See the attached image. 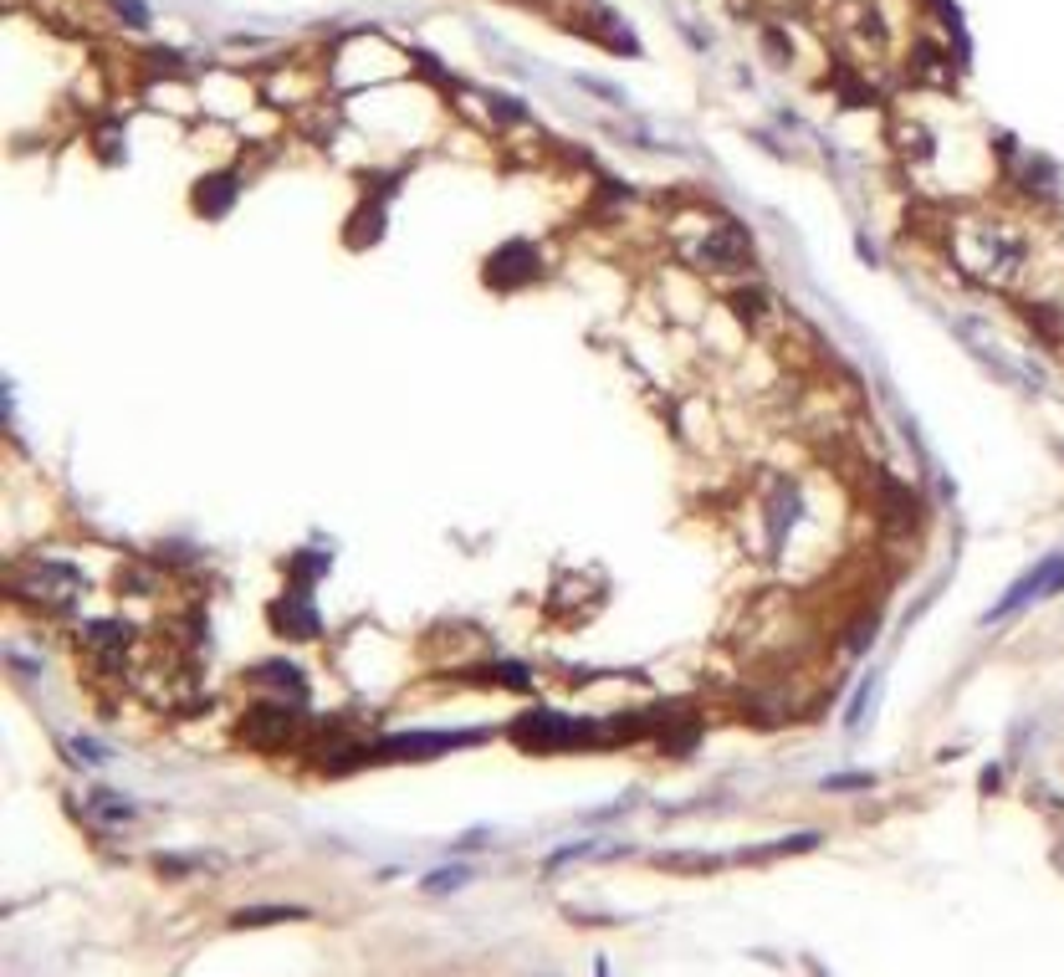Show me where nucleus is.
<instances>
[{
	"label": "nucleus",
	"mask_w": 1064,
	"mask_h": 977,
	"mask_svg": "<svg viewBox=\"0 0 1064 977\" xmlns=\"http://www.w3.org/2000/svg\"><path fill=\"white\" fill-rule=\"evenodd\" d=\"M16 589L37 599L41 609H73V599L82 594V574L67 563H41L31 574H16Z\"/></svg>",
	"instance_id": "nucleus-1"
},
{
	"label": "nucleus",
	"mask_w": 1064,
	"mask_h": 977,
	"mask_svg": "<svg viewBox=\"0 0 1064 977\" xmlns=\"http://www.w3.org/2000/svg\"><path fill=\"white\" fill-rule=\"evenodd\" d=\"M1054 589H1064V558H1049V563H1039L1034 574H1028L1024 583H1013L1009 594L998 599L992 604V615L988 619H1003V615H1013L1018 604H1039V599H1049Z\"/></svg>",
	"instance_id": "nucleus-2"
},
{
	"label": "nucleus",
	"mask_w": 1064,
	"mask_h": 977,
	"mask_svg": "<svg viewBox=\"0 0 1064 977\" xmlns=\"http://www.w3.org/2000/svg\"><path fill=\"white\" fill-rule=\"evenodd\" d=\"M292 732H297V717H292L287 706H271V702H261V706H252V711L241 717V737H246V743H256V747H277V743H287Z\"/></svg>",
	"instance_id": "nucleus-3"
},
{
	"label": "nucleus",
	"mask_w": 1064,
	"mask_h": 977,
	"mask_svg": "<svg viewBox=\"0 0 1064 977\" xmlns=\"http://www.w3.org/2000/svg\"><path fill=\"white\" fill-rule=\"evenodd\" d=\"M512 732H517V743L523 747H568V743H578L584 722H568L559 711H533V717H523Z\"/></svg>",
	"instance_id": "nucleus-4"
},
{
	"label": "nucleus",
	"mask_w": 1064,
	"mask_h": 977,
	"mask_svg": "<svg viewBox=\"0 0 1064 977\" xmlns=\"http://www.w3.org/2000/svg\"><path fill=\"white\" fill-rule=\"evenodd\" d=\"M476 737H482V732H405V737H389L380 753H395V758H431V753L476 743Z\"/></svg>",
	"instance_id": "nucleus-5"
},
{
	"label": "nucleus",
	"mask_w": 1064,
	"mask_h": 977,
	"mask_svg": "<svg viewBox=\"0 0 1064 977\" xmlns=\"http://www.w3.org/2000/svg\"><path fill=\"white\" fill-rule=\"evenodd\" d=\"M282 634H292V640H312L318 634V619H312V599L297 594V599H282L277 604V619H271Z\"/></svg>",
	"instance_id": "nucleus-6"
},
{
	"label": "nucleus",
	"mask_w": 1064,
	"mask_h": 977,
	"mask_svg": "<svg viewBox=\"0 0 1064 977\" xmlns=\"http://www.w3.org/2000/svg\"><path fill=\"white\" fill-rule=\"evenodd\" d=\"M82 640L92 645L98 660H118V655L128 651V625L124 619H92L88 630H82Z\"/></svg>",
	"instance_id": "nucleus-7"
},
{
	"label": "nucleus",
	"mask_w": 1064,
	"mask_h": 977,
	"mask_svg": "<svg viewBox=\"0 0 1064 977\" xmlns=\"http://www.w3.org/2000/svg\"><path fill=\"white\" fill-rule=\"evenodd\" d=\"M527 272H538V256L527 252L523 241H517V246H507V252L487 267V277L497 282V287H517V282H523Z\"/></svg>",
	"instance_id": "nucleus-8"
},
{
	"label": "nucleus",
	"mask_w": 1064,
	"mask_h": 977,
	"mask_svg": "<svg viewBox=\"0 0 1064 977\" xmlns=\"http://www.w3.org/2000/svg\"><path fill=\"white\" fill-rule=\"evenodd\" d=\"M92 814L103 819V824H128V819H133V804H128V798H113V794H92Z\"/></svg>",
	"instance_id": "nucleus-9"
},
{
	"label": "nucleus",
	"mask_w": 1064,
	"mask_h": 977,
	"mask_svg": "<svg viewBox=\"0 0 1064 977\" xmlns=\"http://www.w3.org/2000/svg\"><path fill=\"white\" fill-rule=\"evenodd\" d=\"M287 916H303L297 905H261V911H241L235 926H267V922H287Z\"/></svg>",
	"instance_id": "nucleus-10"
},
{
	"label": "nucleus",
	"mask_w": 1064,
	"mask_h": 977,
	"mask_svg": "<svg viewBox=\"0 0 1064 977\" xmlns=\"http://www.w3.org/2000/svg\"><path fill=\"white\" fill-rule=\"evenodd\" d=\"M323 568H328V558H323V553H303V558L292 563V574H297V583L323 579Z\"/></svg>",
	"instance_id": "nucleus-11"
},
{
	"label": "nucleus",
	"mask_w": 1064,
	"mask_h": 977,
	"mask_svg": "<svg viewBox=\"0 0 1064 977\" xmlns=\"http://www.w3.org/2000/svg\"><path fill=\"white\" fill-rule=\"evenodd\" d=\"M456 886H466V870H440V875L425 880V890H456Z\"/></svg>",
	"instance_id": "nucleus-12"
}]
</instances>
